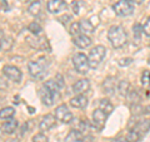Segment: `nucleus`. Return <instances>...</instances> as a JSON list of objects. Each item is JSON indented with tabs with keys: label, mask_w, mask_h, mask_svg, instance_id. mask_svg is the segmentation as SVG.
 I'll return each mask as SVG.
<instances>
[{
	"label": "nucleus",
	"mask_w": 150,
	"mask_h": 142,
	"mask_svg": "<svg viewBox=\"0 0 150 142\" xmlns=\"http://www.w3.org/2000/svg\"><path fill=\"white\" fill-rule=\"evenodd\" d=\"M112 10L118 16H129L134 13V4L130 0H119L116 4L112 5Z\"/></svg>",
	"instance_id": "nucleus-4"
},
{
	"label": "nucleus",
	"mask_w": 150,
	"mask_h": 142,
	"mask_svg": "<svg viewBox=\"0 0 150 142\" xmlns=\"http://www.w3.org/2000/svg\"><path fill=\"white\" fill-rule=\"evenodd\" d=\"M106 117H108V115H105V113L101 110H99V108H98V110H94V112H93V121L99 130L103 128V126L105 125Z\"/></svg>",
	"instance_id": "nucleus-12"
},
{
	"label": "nucleus",
	"mask_w": 150,
	"mask_h": 142,
	"mask_svg": "<svg viewBox=\"0 0 150 142\" xmlns=\"http://www.w3.org/2000/svg\"><path fill=\"white\" fill-rule=\"evenodd\" d=\"M33 142H49V138L44 133H36L33 137Z\"/></svg>",
	"instance_id": "nucleus-31"
},
{
	"label": "nucleus",
	"mask_w": 150,
	"mask_h": 142,
	"mask_svg": "<svg viewBox=\"0 0 150 142\" xmlns=\"http://www.w3.org/2000/svg\"><path fill=\"white\" fill-rule=\"evenodd\" d=\"M133 63V59L131 58H125V59H120L119 60V65L120 67H124V65H129Z\"/></svg>",
	"instance_id": "nucleus-35"
},
{
	"label": "nucleus",
	"mask_w": 150,
	"mask_h": 142,
	"mask_svg": "<svg viewBox=\"0 0 150 142\" xmlns=\"http://www.w3.org/2000/svg\"><path fill=\"white\" fill-rule=\"evenodd\" d=\"M114 142H128V141H126L125 138H116Z\"/></svg>",
	"instance_id": "nucleus-40"
},
{
	"label": "nucleus",
	"mask_w": 150,
	"mask_h": 142,
	"mask_svg": "<svg viewBox=\"0 0 150 142\" xmlns=\"http://www.w3.org/2000/svg\"><path fill=\"white\" fill-rule=\"evenodd\" d=\"M55 121H56L55 116H53V115H45L43 118H41V121L39 123L40 131L44 132V131H49L50 128H53L54 125H55Z\"/></svg>",
	"instance_id": "nucleus-10"
},
{
	"label": "nucleus",
	"mask_w": 150,
	"mask_h": 142,
	"mask_svg": "<svg viewBox=\"0 0 150 142\" xmlns=\"http://www.w3.org/2000/svg\"><path fill=\"white\" fill-rule=\"evenodd\" d=\"M118 91L121 96H128V93L130 91V84L128 80H120L118 84Z\"/></svg>",
	"instance_id": "nucleus-24"
},
{
	"label": "nucleus",
	"mask_w": 150,
	"mask_h": 142,
	"mask_svg": "<svg viewBox=\"0 0 150 142\" xmlns=\"http://www.w3.org/2000/svg\"><path fill=\"white\" fill-rule=\"evenodd\" d=\"M6 142H19V140L18 138H10V140H8Z\"/></svg>",
	"instance_id": "nucleus-41"
},
{
	"label": "nucleus",
	"mask_w": 150,
	"mask_h": 142,
	"mask_svg": "<svg viewBox=\"0 0 150 142\" xmlns=\"http://www.w3.org/2000/svg\"><path fill=\"white\" fill-rule=\"evenodd\" d=\"M74 44L78 47V48H81V49H85L91 45V39L90 37L88 35H84V34H79L74 38Z\"/></svg>",
	"instance_id": "nucleus-13"
},
{
	"label": "nucleus",
	"mask_w": 150,
	"mask_h": 142,
	"mask_svg": "<svg viewBox=\"0 0 150 142\" xmlns=\"http://www.w3.org/2000/svg\"><path fill=\"white\" fill-rule=\"evenodd\" d=\"M142 29H143V34H145L146 37H150V16L146 19V22L144 23Z\"/></svg>",
	"instance_id": "nucleus-33"
},
{
	"label": "nucleus",
	"mask_w": 150,
	"mask_h": 142,
	"mask_svg": "<svg viewBox=\"0 0 150 142\" xmlns=\"http://www.w3.org/2000/svg\"><path fill=\"white\" fill-rule=\"evenodd\" d=\"M83 138H84V136L81 132L73 130L68 133L67 138H65V142H83Z\"/></svg>",
	"instance_id": "nucleus-20"
},
{
	"label": "nucleus",
	"mask_w": 150,
	"mask_h": 142,
	"mask_svg": "<svg viewBox=\"0 0 150 142\" xmlns=\"http://www.w3.org/2000/svg\"><path fill=\"white\" fill-rule=\"evenodd\" d=\"M44 87L45 88H48L49 91L54 94V97L58 99V98H60V88H59V86H58V83L55 82V79H49V80H46L45 82V84H44Z\"/></svg>",
	"instance_id": "nucleus-19"
},
{
	"label": "nucleus",
	"mask_w": 150,
	"mask_h": 142,
	"mask_svg": "<svg viewBox=\"0 0 150 142\" xmlns=\"http://www.w3.org/2000/svg\"><path fill=\"white\" fill-rule=\"evenodd\" d=\"M28 30H29L31 34L38 35V34H40V32L43 29H41V27L39 25V23L33 22V23H30V24H29V27H28Z\"/></svg>",
	"instance_id": "nucleus-27"
},
{
	"label": "nucleus",
	"mask_w": 150,
	"mask_h": 142,
	"mask_svg": "<svg viewBox=\"0 0 150 142\" xmlns=\"http://www.w3.org/2000/svg\"><path fill=\"white\" fill-rule=\"evenodd\" d=\"M108 39H109L110 44L115 49H119V48H123L126 44L128 35H126V32L121 25H112L108 30Z\"/></svg>",
	"instance_id": "nucleus-1"
},
{
	"label": "nucleus",
	"mask_w": 150,
	"mask_h": 142,
	"mask_svg": "<svg viewBox=\"0 0 150 142\" xmlns=\"http://www.w3.org/2000/svg\"><path fill=\"white\" fill-rule=\"evenodd\" d=\"M55 118L62 123H70L73 121V113L70 112L68 106L60 105L55 108Z\"/></svg>",
	"instance_id": "nucleus-6"
},
{
	"label": "nucleus",
	"mask_w": 150,
	"mask_h": 142,
	"mask_svg": "<svg viewBox=\"0 0 150 142\" xmlns=\"http://www.w3.org/2000/svg\"><path fill=\"white\" fill-rule=\"evenodd\" d=\"M55 82L58 83L59 88H63L64 87V79H63V75L62 74H56L55 75Z\"/></svg>",
	"instance_id": "nucleus-34"
},
{
	"label": "nucleus",
	"mask_w": 150,
	"mask_h": 142,
	"mask_svg": "<svg viewBox=\"0 0 150 142\" xmlns=\"http://www.w3.org/2000/svg\"><path fill=\"white\" fill-rule=\"evenodd\" d=\"M79 25H80V32H81V34L84 35H90L94 33V30H95V27H94V24H91L89 20H81L80 23H79Z\"/></svg>",
	"instance_id": "nucleus-18"
},
{
	"label": "nucleus",
	"mask_w": 150,
	"mask_h": 142,
	"mask_svg": "<svg viewBox=\"0 0 150 142\" xmlns=\"http://www.w3.org/2000/svg\"><path fill=\"white\" fill-rule=\"evenodd\" d=\"M73 64H74L75 70L80 74H86L89 68H90L89 67L88 57L83 53H78L73 57Z\"/></svg>",
	"instance_id": "nucleus-5"
},
{
	"label": "nucleus",
	"mask_w": 150,
	"mask_h": 142,
	"mask_svg": "<svg viewBox=\"0 0 150 142\" xmlns=\"http://www.w3.org/2000/svg\"><path fill=\"white\" fill-rule=\"evenodd\" d=\"M28 68H29V73L34 78L43 79L44 75L46 74V69H48V62L45 58H40L35 62H29Z\"/></svg>",
	"instance_id": "nucleus-2"
},
{
	"label": "nucleus",
	"mask_w": 150,
	"mask_h": 142,
	"mask_svg": "<svg viewBox=\"0 0 150 142\" xmlns=\"http://www.w3.org/2000/svg\"><path fill=\"white\" fill-rule=\"evenodd\" d=\"M142 84L144 87L150 86V70H144L142 74Z\"/></svg>",
	"instance_id": "nucleus-28"
},
{
	"label": "nucleus",
	"mask_w": 150,
	"mask_h": 142,
	"mask_svg": "<svg viewBox=\"0 0 150 142\" xmlns=\"http://www.w3.org/2000/svg\"><path fill=\"white\" fill-rule=\"evenodd\" d=\"M130 1L133 3V4H142L144 0H130Z\"/></svg>",
	"instance_id": "nucleus-39"
},
{
	"label": "nucleus",
	"mask_w": 150,
	"mask_h": 142,
	"mask_svg": "<svg viewBox=\"0 0 150 142\" xmlns=\"http://www.w3.org/2000/svg\"><path fill=\"white\" fill-rule=\"evenodd\" d=\"M25 1H30V0H25Z\"/></svg>",
	"instance_id": "nucleus-42"
},
{
	"label": "nucleus",
	"mask_w": 150,
	"mask_h": 142,
	"mask_svg": "<svg viewBox=\"0 0 150 142\" xmlns=\"http://www.w3.org/2000/svg\"><path fill=\"white\" fill-rule=\"evenodd\" d=\"M16 127H18V121L14 120V118H10V120H6L5 122H4L3 126H1V128L4 131V133L11 135V133L15 132Z\"/></svg>",
	"instance_id": "nucleus-16"
},
{
	"label": "nucleus",
	"mask_w": 150,
	"mask_h": 142,
	"mask_svg": "<svg viewBox=\"0 0 150 142\" xmlns=\"http://www.w3.org/2000/svg\"><path fill=\"white\" fill-rule=\"evenodd\" d=\"M133 32H134V37L137 38V39L139 40V38H140V34L143 33V29H142V27H140L139 23H135V24L133 25Z\"/></svg>",
	"instance_id": "nucleus-32"
},
{
	"label": "nucleus",
	"mask_w": 150,
	"mask_h": 142,
	"mask_svg": "<svg viewBox=\"0 0 150 142\" xmlns=\"http://www.w3.org/2000/svg\"><path fill=\"white\" fill-rule=\"evenodd\" d=\"M89 88H90V80L89 79H79L73 86V91L76 94H83V93L88 92Z\"/></svg>",
	"instance_id": "nucleus-11"
},
{
	"label": "nucleus",
	"mask_w": 150,
	"mask_h": 142,
	"mask_svg": "<svg viewBox=\"0 0 150 142\" xmlns=\"http://www.w3.org/2000/svg\"><path fill=\"white\" fill-rule=\"evenodd\" d=\"M133 130H134V131H137L138 133L143 137V136L150 130V120H145V121H140V122H138V123L134 126V128H133Z\"/></svg>",
	"instance_id": "nucleus-17"
},
{
	"label": "nucleus",
	"mask_w": 150,
	"mask_h": 142,
	"mask_svg": "<svg viewBox=\"0 0 150 142\" xmlns=\"http://www.w3.org/2000/svg\"><path fill=\"white\" fill-rule=\"evenodd\" d=\"M70 106L74 108H85L88 106V98L83 94H76L75 97L70 99Z\"/></svg>",
	"instance_id": "nucleus-14"
},
{
	"label": "nucleus",
	"mask_w": 150,
	"mask_h": 142,
	"mask_svg": "<svg viewBox=\"0 0 150 142\" xmlns=\"http://www.w3.org/2000/svg\"><path fill=\"white\" fill-rule=\"evenodd\" d=\"M125 140L128 142H139L140 140H142V136H140L137 131L131 130L130 132H128V135H126Z\"/></svg>",
	"instance_id": "nucleus-25"
},
{
	"label": "nucleus",
	"mask_w": 150,
	"mask_h": 142,
	"mask_svg": "<svg viewBox=\"0 0 150 142\" xmlns=\"http://www.w3.org/2000/svg\"><path fill=\"white\" fill-rule=\"evenodd\" d=\"M3 73L6 78H9L10 80H13V82H15V83L20 82L21 77H23L20 69H19L18 67H14V65H5V67L3 68Z\"/></svg>",
	"instance_id": "nucleus-7"
},
{
	"label": "nucleus",
	"mask_w": 150,
	"mask_h": 142,
	"mask_svg": "<svg viewBox=\"0 0 150 142\" xmlns=\"http://www.w3.org/2000/svg\"><path fill=\"white\" fill-rule=\"evenodd\" d=\"M14 115H15V110L13 107H5L0 110V118L1 120H10L14 117Z\"/></svg>",
	"instance_id": "nucleus-22"
},
{
	"label": "nucleus",
	"mask_w": 150,
	"mask_h": 142,
	"mask_svg": "<svg viewBox=\"0 0 150 142\" xmlns=\"http://www.w3.org/2000/svg\"><path fill=\"white\" fill-rule=\"evenodd\" d=\"M103 88L106 94H114L115 88H116V80L114 77H108L104 83H103Z\"/></svg>",
	"instance_id": "nucleus-15"
},
{
	"label": "nucleus",
	"mask_w": 150,
	"mask_h": 142,
	"mask_svg": "<svg viewBox=\"0 0 150 142\" xmlns=\"http://www.w3.org/2000/svg\"><path fill=\"white\" fill-rule=\"evenodd\" d=\"M128 97L129 99H130V102H133V103H138L139 101H140V98H139V94H138V92L137 91H129V93H128Z\"/></svg>",
	"instance_id": "nucleus-29"
},
{
	"label": "nucleus",
	"mask_w": 150,
	"mask_h": 142,
	"mask_svg": "<svg viewBox=\"0 0 150 142\" xmlns=\"http://www.w3.org/2000/svg\"><path fill=\"white\" fill-rule=\"evenodd\" d=\"M99 110H101L105 115H110L112 110H114V106H112V103L109 99L104 98V99H100V102H99Z\"/></svg>",
	"instance_id": "nucleus-21"
},
{
	"label": "nucleus",
	"mask_w": 150,
	"mask_h": 142,
	"mask_svg": "<svg viewBox=\"0 0 150 142\" xmlns=\"http://www.w3.org/2000/svg\"><path fill=\"white\" fill-rule=\"evenodd\" d=\"M80 33L81 32H80V25H79V23H76V22L73 23L71 27H70V34L76 37V35L80 34Z\"/></svg>",
	"instance_id": "nucleus-30"
},
{
	"label": "nucleus",
	"mask_w": 150,
	"mask_h": 142,
	"mask_svg": "<svg viewBox=\"0 0 150 142\" xmlns=\"http://www.w3.org/2000/svg\"><path fill=\"white\" fill-rule=\"evenodd\" d=\"M3 39H4V34L0 32V49H1V44H3Z\"/></svg>",
	"instance_id": "nucleus-38"
},
{
	"label": "nucleus",
	"mask_w": 150,
	"mask_h": 142,
	"mask_svg": "<svg viewBox=\"0 0 150 142\" xmlns=\"http://www.w3.org/2000/svg\"><path fill=\"white\" fill-rule=\"evenodd\" d=\"M130 110H131V113H133V115H144V113H148L146 108L143 107V106H139L138 103H133Z\"/></svg>",
	"instance_id": "nucleus-26"
},
{
	"label": "nucleus",
	"mask_w": 150,
	"mask_h": 142,
	"mask_svg": "<svg viewBox=\"0 0 150 142\" xmlns=\"http://www.w3.org/2000/svg\"><path fill=\"white\" fill-rule=\"evenodd\" d=\"M39 96H40V98H41V102H43L45 106H48V107H51V106L54 105V102L56 101V98L54 97V94L51 93L48 88H45L44 86L40 88Z\"/></svg>",
	"instance_id": "nucleus-9"
},
{
	"label": "nucleus",
	"mask_w": 150,
	"mask_h": 142,
	"mask_svg": "<svg viewBox=\"0 0 150 142\" xmlns=\"http://www.w3.org/2000/svg\"><path fill=\"white\" fill-rule=\"evenodd\" d=\"M46 9L51 14H58L67 9V3L64 0H49Z\"/></svg>",
	"instance_id": "nucleus-8"
},
{
	"label": "nucleus",
	"mask_w": 150,
	"mask_h": 142,
	"mask_svg": "<svg viewBox=\"0 0 150 142\" xmlns=\"http://www.w3.org/2000/svg\"><path fill=\"white\" fill-rule=\"evenodd\" d=\"M40 9H41V3L39 1V0H35V1H33L29 5V8H28V11H29L30 15L36 16V15H39Z\"/></svg>",
	"instance_id": "nucleus-23"
},
{
	"label": "nucleus",
	"mask_w": 150,
	"mask_h": 142,
	"mask_svg": "<svg viewBox=\"0 0 150 142\" xmlns=\"http://www.w3.org/2000/svg\"><path fill=\"white\" fill-rule=\"evenodd\" d=\"M106 55V49L103 45H96L90 50V53L88 55V60H89V67L90 68H98L103 62V59Z\"/></svg>",
	"instance_id": "nucleus-3"
},
{
	"label": "nucleus",
	"mask_w": 150,
	"mask_h": 142,
	"mask_svg": "<svg viewBox=\"0 0 150 142\" xmlns=\"http://www.w3.org/2000/svg\"><path fill=\"white\" fill-rule=\"evenodd\" d=\"M78 1H74L73 3V11H74V14H75V15H78V14H79V6H78Z\"/></svg>",
	"instance_id": "nucleus-36"
},
{
	"label": "nucleus",
	"mask_w": 150,
	"mask_h": 142,
	"mask_svg": "<svg viewBox=\"0 0 150 142\" xmlns=\"http://www.w3.org/2000/svg\"><path fill=\"white\" fill-rule=\"evenodd\" d=\"M6 88H8L6 80H4L3 78H0V89H6Z\"/></svg>",
	"instance_id": "nucleus-37"
}]
</instances>
